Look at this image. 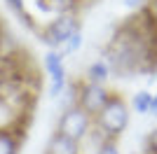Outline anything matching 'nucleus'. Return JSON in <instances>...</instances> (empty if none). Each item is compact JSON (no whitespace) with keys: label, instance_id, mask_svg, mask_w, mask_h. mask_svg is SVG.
Returning a JSON list of instances; mask_svg holds the SVG:
<instances>
[{"label":"nucleus","instance_id":"15","mask_svg":"<svg viewBox=\"0 0 157 154\" xmlns=\"http://www.w3.org/2000/svg\"><path fill=\"white\" fill-rule=\"evenodd\" d=\"M124 2L127 9H136V12H141L145 5H148V0H122Z\"/></svg>","mask_w":157,"mask_h":154},{"label":"nucleus","instance_id":"8","mask_svg":"<svg viewBox=\"0 0 157 154\" xmlns=\"http://www.w3.org/2000/svg\"><path fill=\"white\" fill-rule=\"evenodd\" d=\"M110 77H113V70H110V65L105 63L103 58L92 61V63L87 65V70H85V79L87 82H94V84H108Z\"/></svg>","mask_w":157,"mask_h":154},{"label":"nucleus","instance_id":"9","mask_svg":"<svg viewBox=\"0 0 157 154\" xmlns=\"http://www.w3.org/2000/svg\"><path fill=\"white\" fill-rule=\"evenodd\" d=\"M150 103H152V91L150 89H141L136 91L129 101V110L138 112V115H148L150 112Z\"/></svg>","mask_w":157,"mask_h":154},{"label":"nucleus","instance_id":"13","mask_svg":"<svg viewBox=\"0 0 157 154\" xmlns=\"http://www.w3.org/2000/svg\"><path fill=\"white\" fill-rule=\"evenodd\" d=\"M94 154H122V152H120L117 140H98Z\"/></svg>","mask_w":157,"mask_h":154},{"label":"nucleus","instance_id":"2","mask_svg":"<svg viewBox=\"0 0 157 154\" xmlns=\"http://www.w3.org/2000/svg\"><path fill=\"white\" fill-rule=\"evenodd\" d=\"M56 133L71 138V140H78V142H85L87 138H92V131H94V119L87 115L82 108H78L75 103L66 105L61 110L59 119H56Z\"/></svg>","mask_w":157,"mask_h":154},{"label":"nucleus","instance_id":"12","mask_svg":"<svg viewBox=\"0 0 157 154\" xmlns=\"http://www.w3.org/2000/svg\"><path fill=\"white\" fill-rule=\"evenodd\" d=\"M138 14L145 19V24H148V26L157 28V0H148V5H145Z\"/></svg>","mask_w":157,"mask_h":154},{"label":"nucleus","instance_id":"3","mask_svg":"<svg viewBox=\"0 0 157 154\" xmlns=\"http://www.w3.org/2000/svg\"><path fill=\"white\" fill-rule=\"evenodd\" d=\"M75 31H82V19L78 9H68V12H59L47 26H42L40 38L49 49H59Z\"/></svg>","mask_w":157,"mask_h":154},{"label":"nucleus","instance_id":"11","mask_svg":"<svg viewBox=\"0 0 157 154\" xmlns=\"http://www.w3.org/2000/svg\"><path fill=\"white\" fill-rule=\"evenodd\" d=\"M82 40H85L82 31H75V33H73L71 38H68L63 45L59 47V51L63 54V58H66V56H71V54H75V51H80V47H82Z\"/></svg>","mask_w":157,"mask_h":154},{"label":"nucleus","instance_id":"1","mask_svg":"<svg viewBox=\"0 0 157 154\" xmlns=\"http://www.w3.org/2000/svg\"><path fill=\"white\" fill-rule=\"evenodd\" d=\"M129 119H131V110L127 98L117 91H113V96L108 98L103 110L94 117L92 138L94 140H117L120 135L127 133Z\"/></svg>","mask_w":157,"mask_h":154},{"label":"nucleus","instance_id":"16","mask_svg":"<svg viewBox=\"0 0 157 154\" xmlns=\"http://www.w3.org/2000/svg\"><path fill=\"white\" fill-rule=\"evenodd\" d=\"M150 117H157V94H152V103H150Z\"/></svg>","mask_w":157,"mask_h":154},{"label":"nucleus","instance_id":"6","mask_svg":"<svg viewBox=\"0 0 157 154\" xmlns=\"http://www.w3.org/2000/svg\"><path fill=\"white\" fill-rule=\"evenodd\" d=\"M26 138L24 124H10L0 126V154H19Z\"/></svg>","mask_w":157,"mask_h":154},{"label":"nucleus","instance_id":"5","mask_svg":"<svg viewBox=\"0 0 157 154\" xmlns=\"http://www.w3.org/2000/svg\"><path fill=\"white\" fill-rule=\"evenodd\" d=\"M47 75H49V96L61 98L68 91V70H66V58L59 49H47L42 58Z\"/></svg>","mask_w":157,"mask_h":154},{"label":"nucleus","instance_id":"7","mask_svg":"<svg viewBox=\"0 0 157 154\" xmlns=\"http://www.w3.org/2000/svg\"><path fill=\"white\" fill-rule=\"evenodd\" d=\"M45 154H85V149H82V142L71 140V138L52 131V135L45 145Z\"/></svg>","mask_w":157,"mask_h":154},{"label":"nucleus","instance_id":"10","mask_svg":"<svg viewBox=\"0 0 157 154\" xmlns=\"http://www.w3.org/2000/svg\"><path fill=\"white\" fill-rule=\"evenodd\" d=\"M5 5L10 7V12H12L14 16L21 21V24H26V26H35V21L31 19V14H28L26 2H24V0H5Z\"/></svg>","mask_w":157,"mask_h":154},{"label":"nucleus","instance_id":"14","mask_svg":"<svg viewBox=\"0 0 157 154\" xmlns=\"http://www.w3.org/2000/svg\"><path fill=\"white\" fill-rule=\"evenodd\" d=\"M145 154H157V128H152L145 140Z\"/></svg>","mask_w":157,"mask_h":154},{"label":"nucleus","instance_id":"4","mask_svg":"<svg viewBox=\"0 0 157 154\" xmlns=\"http://www.w3.org/2000/svg\"><path fill=\"white\" fill-rule=\"evenodd\" d=\"M113 96V89L105 86V84H94V82H87V79H80V82L73 84V101L78 108H82L87 115L96 117L103 105L108 103V98Z\"/></svg>","mask_w":157,"mask_h":154}]
</instances>
